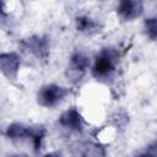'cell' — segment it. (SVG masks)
I'll return each mask as SVG.
<instances>
[{"label": "cell", "mask_w": 157, "mask_h": 157, "mask_svg": "<svg viewBox=\"0 0 157 157\" xmlns=\"http://www.w3.org/2000/svg\"><path fill=\"white\" fill-rule=\"evenodd\" d=\"M76 28L77 31L86 33V34H92L99 31V25L91 17L88 16H78L76 17Z\"/></svg>", "instance_id": "9c48e42d"}, {"label": "cell", "mask_w": 157, "mask_h": 157, "mask_svg": "<svg viewBox=\"0 0 157 157\" xmlns=\"http://www.w3.org/2000/svg\"><path fill=\"white\" fill-rule=\"evenodd\" d=\"M142 11H144V5L141 1L137 0H123L119 2L117 7L118 15L125 21H131L141 16Z\"/></svg>", "instance_id": "277c9868"}, {"label": "cell", "mask_w": 157, "mask_h": 157, "mask_svg": "<svg viewBox=\"0 0 157 157\" xmlns=\"http://www.w3.org/2000/svg\"><path fill=\"white\" fill-rule=\"evenodd\" d=\"M0 67L2 74L11 80L17 77L20 67V58L15 53H2L0 55Z\"/></svg>", "instance_id": "5b68a950"}, {"label": "cell", "mask_w": 157, "mask_h": 157, "mask_svg": "<svg viewBox=\"0 0 157 157\" xmlns=\"http://www.w3.org/2000/svg\"><path fill=\"white\" fill-rule=\"evenodd\" d=\"M13 157H18V156H13Z\"/></svg>", "instance_id": "9a60e30c"}, {"label": "cell", "mask_w": 157, "mask_h": 157, "mask_svg": "<svg viewBox=\"0 0 157 157\" xmlns=\"http://www.w3.org/2000/svg\"><path fill=\"white\" fill-rule=\"evenodd\" d=\"M80 157H105L104 150L101 146L92 145V144H86L82 153Z\"/></svg>", "instance_id": "8fae6325"}, {"label": "cell", "mask_w": 157, "mask_h": 157, "mask_svg": "<svg viewBox=\"0 0 157 157\" xmlns=\"http://www.w3.org/2000/svg\"><path fill=\"white\" fill-rule=\"evenodd\" d=\"M60 125H63L66 129L75 130V131H81L82 130V117L76 109H69L64 112L59 119Z\"/></svg>", "instance_id": "52a82bcc"}, {"label": "cell", "mask_w": 157, "mask_h": 157, "mask_svg": "<svg viewBox=\"0 0 157 157\" xmlns=\"http://www.w3.org/2000/svg\"><path fill=\"white\" fill-rule=\"evenodd\" d=\"M44 135H45L44 128L39 126V128H37V129H33V134H32L31 139H32V141H33V146H34V150H36V151H38V150L40 148L42 140H43Z\"/></svg>", "instance_id": "7c38bea8"}, {"label": "cell", "mask_w": 157, "mask_h": 157, "mask_svg": "<svg viewBox=\"0 0 157 157\" xmlns=\"http://www.w3.org/2000/svg\"><path fill=\"white\" fill-rule=\"evenodd\" d=\"M140 157H153L152 155H142V156H140Z\"/></svg>", "instance_id": "5bb4252c"}, {"label": "cell", "mask_w": 157, "mask_h": 157, "mask_svg": "<svg viewBox=\"0 0 157 157\" xmlns=\"http://www.w3.org/2000/svg\"><path fill=\"white\" fill-rule=\"evenodd\" d=\"M118 53L114 49H104L102 50L94 60L93 64V69H92V74L94 77L97 78H102V77H107L109 76L117 65L118 61Z\"/></svg>", "instance_id": "6da1fadb"}, {"label": "cell", "mask_w": 157, "mask_h": 157, "mask_svg": "<svg viewBox=\"0 0 157 157\" xmlns=\"http://www.w3.org/2000/svg\"><path fill=\"white\" fill-rule=\"evenodd\" d=\"M66 94V91L65 88L58 86V85H47V86H43L38 94H37V102L39 105L42 107H47V108H50V107H54L56 105Z\"/></svg>", "instance_id": "7a4b0ae2"}, {"label": "cell", "mask_w": 157, "mask_h": 157, "mask_svg": "<svg viewBox=\"0 0 157 157\" xmlns=\"http://www.w3.org/2000/svg\"><path fill=\"white\" fill-rule=\"evenodd\" d=\"M90 65V59L83 53H75L70 59V65L67 67V77L76 82L83 76L86 69Z\"/></svg>", "instance_id": "3957f363"}, {"label": "cell", "mask_w": 157, "mask_h": 157, "mask_svg": "<svg viewBox=\"0 0 157 157\" xmlns=\"http://www.w3.org/2000/svg\"><path fill=\"white\" fill-rule=\"evenodd\" d=\"M144 28H145L146 36L150 39L157 40V18L156 17L146 18L144 22Z\"/></svg>", "instance_id": "30bf717a"}, {"label": "cell", "mask_w": 157, "mask_h": 157, "mask_svg": "<svg viewBox=\"0 0 157 157\" xmlns=\"http://www.w3.org/2000/svg\"><path fill=\"white\" fill-rule=\"evenodd\" d=\"M156 152H157V147H156Z\"/></svg>", "instance_id": "2e32d148"}, {"label": "cell", "mask_w": 157, "mask_h": 157, "mask_svg": "<svg viewBox=\"0 0 157 157\" xmlns=\"http://www.w3.org/2000/svg\"><path fill=\"white\" fill-rule=\"evenodd\" d=\"M32 134H33V128L26 126V125L20 124V123H13V124L9 125V128H7V130H6L7 137H10V139H12V140L31 137Z\"/></svg>", "instance_id": "ba28073f"}, {"label": "cell", "mask_w": 157, "mask_h": 157, "mask_svg": "<svg viewBox=\"0 0 157 157\" xmlns=\"http://www.w3.org/2000/svg\"><path fill=\"white\" fill-rule=\"evenodd\" d=\"M43 157H61V156H60V153H58V152H50V153L44 155Z\"/></svg>", "instance_id": "4fadbf2b"}, {"label": "cell", "mask_w": 157, "mask_h": 157, "mask_svg": "<svg viewBox=\"0 0 157 157\" xmlns=\"http://www.w3.org/2000/svg\"><path fill=\"white\" fill-rule=\"evenodd\" d=\"M26 49H28L31 53H33L38 58H47L48 55V40L45 38L42 37H31L28 39H26L23 43Z\"/></svg>", "instance_id": "8992f818"}]
</instances>
